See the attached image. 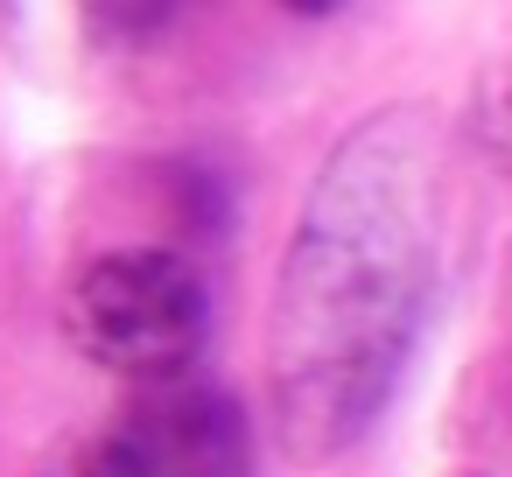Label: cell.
Here are the masks:
<instances>
[{
  "label": "cell",
  "instance_id": "obj_2",
  "mask_svg": "<svg viewBox=\"0 0 512 477\" xmlns=\"http://www.w3.org/2000/svg\"><path fill=\"white\" fill-rule=\"evenodd\" d=\"M64 330L92 365L148 386L197 372V351L211 337V295L183 253L120 246L78 267L64 295Z\"/></svg>",
  "mask_w": 512,
  "mask_h": 477
},
{
  "label": "cell",
  "instance_id": "obj_6",
  "mask_svg": "<svg viewBox=\"0 0 512 477\" xmlns=\"http://www.w3.org/2000/svg\"><path fill=\"white\" fill-rule=\"evenodd\" d=\"M43 477H127V463L113 456V442H106V428H99V435L64 442V449L43 463Z\"/></svg>",
  "mask_w": 512,
  "mask_h": 477
},
{
  "label": "cell",
  "instance_id": "obj_1",
  "mask_svg": "<svg viewBox=\"0 0 512 477\" xmlns=\"http://www.w3.org/2000/svg\"><path fill=\"white\" fill-rule=\"evenodd\" d=\"M414 113L365 120L316 176L288 239L267 379L295 463L344 456L386 407L435 288V162Z\"/></svg>",
  "mask_w": 512,
  "mask_h": 477
},
{
  "label": "cell",
  "instance_id": "obj_7",
  "mask_svg": "<svg viewBox=\"0 0 512 477\" xmlns=\"http://www.w3.org/2000/svg\"><path fill=\"white\" fill-rule=\"evenodd\" d=\"M281 8H295V15H337L344 0H281Z\"/></svg>",
  "mask_w": 512,
  "mask_h": 477
},
{
  "label": "cell",
  "instance_id": "obj_5",
  "mask_svg": "<svg viewBox=\"0 0 512 477\" xmlns=\"http://www.w3.org/2000/svg\"><path fill=\"white\" fill-rule=\"evenodd\" d=\"M470 134L477 148L512 176V64H498L484 85H477V106H470Z\"/></svg>",
  "mask_w": 512,
  "mask_h": 477
},
{
  "label": "cell",
  "instance_id": "obj_3",
  "mask_svg": "<svg viewBox=\"0 0 512 477\" xmlns=\"http://www.w3.org/2000/svg\"><path fill=\"white\" fill-rule=\"evenodd\" d=\"M106 442L127 477H253V421L204 372L134 386L106 421Z\"/></svg>",
  "mask_w": 512,
  "mask_h": 477
},
{
  "label": "cell",
  "instance_id": "obj_4",
  "mask_svg": "<svg viewBox=\"0 0 512 477\" xmlns=\"http://www.w3.org/2000/svg\"><path fill=\"white\" fill-rule=\"evenodd\" d=\"M78 8H85L92 43H106V50H141V43H155V36L176 22L183 0H78Z\"/></svg>",
  "mask_w": 512,
  "mask_h": 477
}]
</instances>
